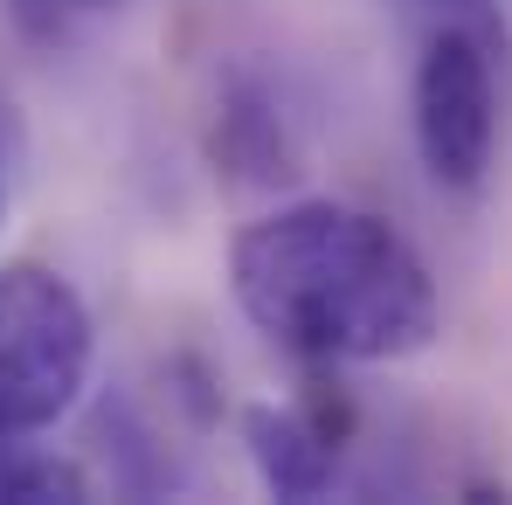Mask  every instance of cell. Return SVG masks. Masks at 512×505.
Masks as SVG:
<instances>
[{
  "label": "cell",
  "mask_w": 512,
  "mask_h": 505,
  "mask_svg": "<svg viewBox=\"0 0 512 505\" xmlns=\"http://www.w3.org/2000/svg\"><path fill=\"white\" fill-rule=\"evenodd\" d=\"M423 7H443V14H478L485 0H423Z\"/></svg>",
  "instance_id": "5b68a950"
},
{
  "label": "cell",
  "mask_w": 512,
  "mask_h": 505,
  "mask_svg": "<svg viewBox=\"0 0 512 505\" xmlns=\"http://www.w3.org/2000/svg\"><path fill=\"white\" fill-rule=\"evenodd\" d=\"M229 291L256 333L298 360H402L443 326L423 256L346 201H298L250 222L229 250Z\"/></svg>",
  "instance_id": "6da1fadb"
},
{
  "label": "cell",
  "mask_w": 512,
  "mask_h": 505,
  "mask_svg": "<svg viewBox=\"0 0 512 505\" xmlns=\"http://www.w3.org/2000/svg\"><path fill=\"white\" fill-rule=\"evenodd\" d=\"M416 146L436 187L471 194L492 173L499 146V84H492V49L478 28L443 21L416 63Z\"/></svg>",
  "instance_id": "3957f363"
},
{
  "label": "cell",
  "mask_w": 512,
  "mask_h": 505,
  "mask_svg": "<svg viewBox=\"0 0 512 505\" xmlns=\"http://www.w3.org/2000/svg\"><path fill=\"white\" fill-rule=\"evenodd\" d=\"M243 436H250V457L277 499H319L333 485V443H326V429H312L305 416H291V409H250Z\"/></svg>",
  "instance_id": "277c9868"
},
{
  "label": "cell",
  "mask_w": 512,
  "mask_h": 505,
  "mask_svg": "<svg viewBox=\"0 0 512 505\" xmlns=\"http://www.w3.org/2000/svg\"><path fill=\"white\" fill-rule=\"evenodd\" d=\"M90 312L42 263L0 270V436H35L77 409L90 381Z\"/></svg>",
  "instance_id": "7a4b0ae2"
}]
</instances>
